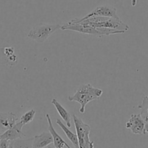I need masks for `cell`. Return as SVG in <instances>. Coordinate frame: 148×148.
<instances>
[{
	"label": "cell",
	"mask_w": 148,
	"mask_h": 148,
	"mask_svg": "<svg viewBox=\"0 0 148 148\" xmlns=\"http://www.w3.org/2000/svg\"><path fill=\"white\" fill-rule=\"evenodd\" d=\"M103 94V91L99 88H95L90 84H83L77 89L75 94L68 96V100L71 102H77L81 105L79 112L82 114L85 113L86 105L91 101L98 99Z\"/></svg>",
	"instance_id": "6da1fadb"
},
{
	"label": "cell",
	"mask_w": 148,
	"mask_h": 148,
	"mask_svg": "<svg viewBox=\"0 0 148 148\" xmlns=\"http://www.w3.org/2000/svg\"><path fill=\"white\" fill-rule=\"evenodd\" d=\"M82 25H88L93 28H107L123 31V33L129 31L128 24L121 20V18H109V17H90L86 20L78 23Z\"/></svg>",
	"instance_id": "7a4b0ae2"
},
{
	"label": "cell",
	"mask_w": 148,
	"mask_h": 148,
	"mask_svg": "<svg viewBox=\"0 0 148 148\" xmlns=\"http://www.w3.org/2000/svg\"><path fill=\"white\" fill-rule=\"evenodd\" d=\"M61 25H52L48 23H39L34 25L29 31L28 37L37 43H44L47 39L58 30L60 29Z\"/></svg>",
	"instance_id": "3957f363"
},
{
	"label": "cell",
	"mask_w": 148,
	"mask_h": 148,
	"mask_svg": "<svg viewBox=\"0 0 148 148\" xmlns=\"http://www.w3.org/2000/svg\"><path fill=\"white\" fill-rule=\"evenodd\" d=\"M73 119L79 140V148H94V142L89 139L91 132L90 126L85 123L76 115H73Z\"/></svg>",
	"instance_id": "277c9868"
},
{
	"label": "cell",
	"mask_w": 148,
	"mask_h": 148,
	"mask_svg": "<svg viewBox=\"0 0 148 148\" xmlns=\"http://www.w3.org/2000/svg\"><path fill=\"white\" fill-rule=\"evenodd\" d=\"M97 16V17H109V18H120L119 15H117V12H116V8H114L113 6L108 5H104L98 6L95 8V10L88 13L87 15H85L84 17L82 18H75L67 23L68 24H74L78 23L81 22V21L86 20L87 18H90V17Z\"/></svg>",
	"instance_id": "5b68a950"
},
{
	"label": "cell",
	"mask_w": 148,
	"mask_h": 148,
	"mask_svg": "<svg viewBox=\"0 0 148 148\" xmlns=\"http://www.w3.org/2000/svg\"><path fill=\"white\" fill-rule=\"evenodd\" d=\"M146 123L147 122L144 120L140 114H132L131 115L129 120L125 124V127L129 129L134 134L145 135L146 134Z\"/></svg>",
	"instance_id": "8992f818"
},
{
	"label": "cell",
	"mask_w": 148,
	"mask_h": 148,
	"mask_svg": "<svg viewBox=\"0 0 148 148\" xmlns=\"http://www.w3.org/2000/svg\"><path fill=\"white\" fill-rule=\"evenodd\" d=\"M60 29L62 30V31H64V30H68V31H76V32L82 33V34H87V35L94 36L99 37V38L103 36V35L99 31H97L95 28L88 26V25H82V24L79 23H65L61 25Z\"/></svg>",
	"instance_id": "52a82bcc"
},
{
	"label": "cell",
	"mask_w": 148,
	"mask_h": 148,
	"mask_svg": "<svg viewBox=\"0 0 148 148\" xmlns=\"http://www.w3.org/2000/svg\"><path fill=\"white\" fill-rule=\"evenodd\" d=\"M23 126L24 125L20 121H18L12 128L2 133L0 136V138L2 139H7L12 142L15 139L25 137V135L22 132V128Z\"/></svg>",
	"instance_id": "ba28073f"
},
{
	"label": "cell",
	"mask_w": 148,
	"mask_h": 148,
	"mask_svg": "<svg viewBox=\"0 0 148 148\" xmlns=\"http://www.w3.org/2000/svg\"><path fill=\"white\" fill-rule=\"evenodd\" d=\"M18 119L17 115L13 113H0V132L4 133L12 128L17 122Z\"/></svg>",
	"instance_id": "9c48e42d"
},
{
	"label": "cell",
	"mask_w": 148,
	"mask_h": 148,
	"mask_svg": "<svg viewBox=\"0 0 148 148\" xmlns=\"http://www.w3.org/2000/svg\"><path fill=\"white\" fill-rule=\"evenodd\" d=\"M53 144V137L49 132H45L33 137V148H44Z\"/></svg>",
	"instance_id": "30bf717a"
},
{
	"label": "cell",
	"mask_w": 148,
	"mask_h": 148,
	"mask_svg": "<svg viewBox=\"0 0 148 148\" xmlns=\"http://www.w3.org/2000/svg\"><path fill=\"white\" fill-rule=\"evenodd\" d=\"M47 119L48 121V130L50 132L51 134L52 135V137H53V145L55 146V148H71L69 146V145L66 143L65 140L62 139L60 136V135H59V134L55 131V128H54L53 125H52V120H51V118L49 116V114H46Z\"/></svg>",
	"instance_id": "8fae6325"
},
{
	"label": "cell",
	"mask_w": 148,
	"mask_h": 148,
	"mask_svg": "<svg viewBox=\"0 0 148 148\" xmlns=\"http://www.w3.org/2000/svg\"><path fill=\"white\" fill-rule=\"evenodd\" d=\"M52 104L55 106V108H56L57 111H58V113H59V115L60 116V117L62 118V120L65 121V123H66V126H68V128L71 127V115H70L69 112L56 99H52Z\"/></svg>",
	"instance_id": "7c38bea8"
},
{
	"label": "cell",
	"mask_w": 148,
	"mask_h": 148,
	"mask_svg": "<svg viewBox=\"0 0 148 148\" xmlns=\"http://www.w3.org/2000/svg\"><path fill=\"white\" fill-rule=\"evenodd\" d=\"M56 123L62 129V131L65 132V135H66V136L68 137V139L71 141V143L73 144V145L76 148H79V140H78L77 135H76V134H74L73 132H71L70 129H68V128L66 126H65L60 119H57Z\"/></svg>",
	"instance_id": "4fadbf2b"
},
{
	"label": "cell",
	"mask_w": 148,
	"mask_h": 148,
	"mask_svg": "<svg viewBox=\"0 0 148 148\" xmlns=\"http://www.w3.org/2000/svg\"><path fill=\"white\" fill-rule=\"evenodd\" d=\"M13 148H33V137L28 139H20L12 141Z\"/></svg>",
	"instance_id": "5bb4252c"
},
{
	"label": "cell",
	"mask_w": 148,
	"mask_h": 148,
	"mask_svg": "<svg viewBox=\"0 0 148 148\" xmlns=\"http://www.w3.org/2000/svg\"><path fill=\"white\" fill-rule=\"evenodd\" d=\"M138 108L140 109V113L144 120L146 122L148 121V96H145L142 99V103L138 106Z\"/></svg>",
	"instance_id": "9a60e30c"
},
{
	"label": "cell",
	"mask_w": 148,
	"mask_h": 148,
	"mask_svg": "<svg viewBox=\"0 0 148 148\" xmlns=\"http://www.w3.org/2000/svg\"><path fill=\"white\" fill-rule=\"evenodd\" d=\"M36 115V110L34 109L30 110L29 111L26 112L25 114L21 116L20 121L23 123V125L28 124V123H31L33 120H34V117Z\"/></svg>",
	"instance_id": "2e32d148"
},
{
	"label": "cell",
	"mask_w": 148,
	"mask_h": 148,
	"mask_svg": "<svg viewBox=\"0 0 148 148\" xmlns=\"http://www.w3.org/2000/svg\"><path fill=\"white\" fill-rule=\"evenodd\" d=\"M10 145V141L2 139L0 140V148H9Z\"/></svg>",
	"instance_id": "e0dca14e"
},
{
	"label": "cell",
	"mask_w": 148,
	"mask_h": 148,
	"mask_svg": "<svg viewBox=\"0 0 148 148\" xmlns=\"http://www.w3.org/2000/svg\"><path fill=\"white\" fill-rule=\"evenodd\" d=\"M145 132H146V134H148V123H146V124H145Z\"/></svg>",
	"instance_id": "ac0fdd59"
},
{
	"label": "cell",
	"mask_w": 148,
	"mask_h": 148,
	"mask_svg": "<svg viewBox=\"0 0 148 148\" xmlns=\"http://www.w3.org/2000/svg\"><path fill=\"white\" fill-rule=\"evenodd\" d=\"M44 148H55V146H54L53 144H51V145H48L47 147H44Z\"/></svg>",
	"instance_id": "d6986e66"
},
{
	"label": "cell",
	"mask_w": 148,
	"mask_h": 148,
	"mask_svg": "<svg viewBox=\"0 0 148 148\" xmlns=\"http://www.w3.org/2000/svg\"><path fill=\"white\" fill-rule=\"evenodd\" d=\"M9 148H13V147H12V142H10V147Z\"/></svg>",
	"instance_id": "ffe728a7"
},
{
	"label": "cell",
	"mask_w": 148,
	"mask_h": 148,
	"mask_svg": "<svg viewBox=\"0 0 148 148\" xmlns=\"http://www.w3.org/2000/svg\"><path fill=\"white\" fill-rule=\"evenodd\" d=\"M1 135H2V133H1V132H0V136H1Z\"/></svg>",
	"instance_id": "44dd1931"
},
{
	"label": "cell",
	"mask_w": 148,
	"mask_h": 148,
	"mask_svg": "<svg viewBox=\"0 0 148 148\" xmlns=\"http://www.w3.org/2000/svg\"><path fill=\"white\" fill-rule=\"evenodd\" d=\"M0 140H1V138H0Z\"/></svg>",
	"instance_id": "7402d4cb"
}]
</instances>
